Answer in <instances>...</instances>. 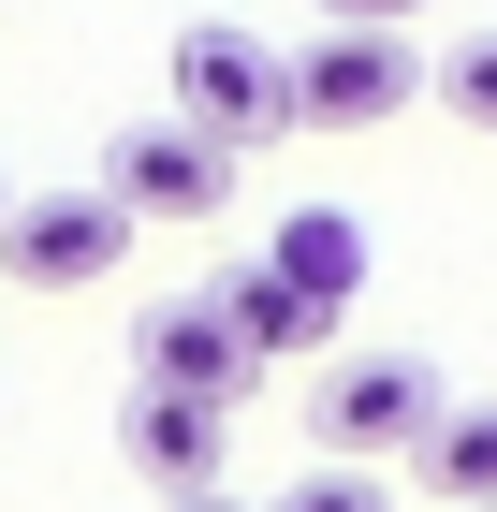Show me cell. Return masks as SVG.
<instances>
[{
  "label": "cell",
  "mask_w": 497,
  "mask_h": 512,
  "mask_svg": "<svg viewBox=\"0 0 497 512\" xmlns=\"http://www.w3.org/2000/svg\"><path fill=\"white\" fill-rule=\"evenodd\" d=\"M439 366L424 352H351V366H322V395H307V439L337 454V469H395V454H424L439 439Z\"/></svg>",
  "instance_id": "6da1fadb"
},
{
  "label": "cell",
  "mask_w": 497,
  "mask_h": 512,
  "mask_svg": "<svg viewBox=\"0 0 497 512\" xmlns=\"http://www.w3.org/2000/svg\"><path fill=\"white\" fill-rule=\"evenodd\" d=\"M424 59L410 30H322V44H293V132H395L424 103Z\"/></svg>",
  "instance_id": "7a4b0ae2"
},
{
  "label": "cell",
  "mask_w": 497,
  "mask_h": 512,
  "mask_svg": "<svg viewBox=\"0 0 497 512\" xmlns=\"http://www.w3.org/2000/svg\"><path fill=\"white\" fill-rule=\"evenodd\" d=\"M176 118L205 132V147H278V132H293V59H264V44L249 30H220V15H205V30H176Z\"/></svg>",
  "instance_id": "3957f363"
},
{
  "label": "cell",
  "mask_w": 497,
  "mask_h": 512,
  "mask_svg": "<svg viewBox=\"0 0 497 512\" xmlns=\"http://www.w3.org/2000/svg\"><path fill=\"white\" fill-rule=\"evenodd\" d=\"M132 264V205L88 176V191H15L0 220V278H30V293H88V278Z\"/></svg>",
  "instance_id": "277c9868"
},
{
  "label": "cell",
  "mask_w": 497,
  "mask_h": 512,
  "mask_svg": "<svg viewBox=\"0 0 497 512\" xmlns=\"http://www.w3.org/2000/svg\"><path fill=\"white\" fill-rule=\"evenodd\" d=\"M103 191L132 205V220H220L234 205V147H205L191 118H147L103 147Z\"/></svg>",
  "instance_id": "5b68a950"
},
{
  "label": "cell",
  "mask_w": 497,
  "mask_h": 512,
  "mask_svg": "<svg viewBox=\"0 0 497 512\" xmlns=\"http://www.w3.org/2000/svg\"><path fill=\"white\" fill-rule=\"evenodd\" d=\"M132 381H161V395H264V352L220 322V293H161L147 308V337H132Z\"/></svg>",
  "instance_id": "8992f818"
},
{
  "label": "cell",
  "mask_w": 497,
  "mask_h": 512,
  "mask_svg": "<svg viewBox=\"0 0 497 512\" xmlns=\"http://www.w3.org/2000/svg\"><path fill=\"white\" fill-rule=\"evenodd\" d=\"M117 454H132L161 498H220L234 410H220V395H161V381H132V410H117Z\"/></svg>",
  "instance_id": "52a82bcc"
},
{
  "label": "cell",
  "mask_w": 497,
  "mask_h": 512,
  "mask_svg": "<svg viewBox=\"0 0 497 512\" xmlns=\"http://www.w3.org/2000/svg\"><path fill=\"white\" fill-rule=\"evenodd\" d=\"M205 293H220V322H234V337H249L264 366H307L322 337H337V308H322V293H293L278 264H220Z\"/></svg>",
  "instance_id": "ba28073f"
},
{
  "label": "cell",
  "mask_w": 497,
  "mask_h": 512,
  "mask_svg": "<svg viewBox=\"0 0 497 512\" xmlns=\"http://www.w3.org/2000/svg\"><path fill=\"white\" fill-rule=\"evenodd\" d=\"M264 264L293 278V293H322V308H351V293H366V220H351V205H293L264 235Z\"/></svg>",
  "instance_id": "9c48e42d"
},
{
  "label": "cell",
  "mask_w": 497,
  "mask_h": 512,
  "mask_svg": "<svg viewBox=\"0 0 497 512\" xmlns=\"http://www.w3.org/2000/svg\"><path fill=\"white\" fill-rule=\"evenodd\" d=\"M410 469H424V498H439V512H497V395H454L439 439H424Z\"/></svg>",
  "instance_id": "30bf717a"
},
{
  "label": "cell",
  "mask_w": 497,
  "mask_h": 512,
  "mask_svg": "<svg viewBox=\"0 0 497 512\" xmlns=\"http://www.w3.org/2000/svg\"><path fill=\"white\" fill-rule=\"evenodd\" d=\"M424 88H439L468 132H497V30H483V44H439V74H424Z\"/></svg>",
  "instance_id": "8fae6325"
},
{
  "label": "cell",
  "mask_w": 497,
  "mask_h": 512,
  "mask_svg": "<svg viewBox=\"0 0 497 512\" xmlns=\"http://www.w3.org/2000/svg\"><path fill=\"white\" fill-rule=\"evenodd\" d=\"M264 512H395V498H381V469H337V454H322V469H307L293 498H264Z\"/></svg>",
  "instance_id": "7c38bea8"
},
{
  "label": "cell",
  "mask_w": 497,
  "mask_h": 512,
  "mask_svg": "<svg viewBox=\"0 0 497 512\" xmlns=\"http://www.w3.org/2000/svg\"><path fill=\"white\" fill-rule=\"evenodd\" d=\"M322 30H410V15H439V0H307Z\"/></svg>",
  "instance_id": "4fadbf2b"
},
{
  "label": "cell",
  "mask_w": 497,
  "mask_h": 512,
  "mask_svg": "<svg viewBox=\"0 0 497 512\" xmlns=\"http://www.w3.org/2000/svg\"><path fill=\"white\" fill-rule=\"evenodd\" d=\"M161 512H249V498H234V483H220V498H161Z\"/></svg>",
  "instance_id": "5bb4252c"
},
{
  "label": "cell",
  "mask_w": 497,
  "mask_h": 512,
  "mask_svg": "<svg viewBox=\"0 0 497 512\" xmlns=\"http://www.w3.org/2000/svg\"><path fill=\"white\" fill-rule=\"evenodd\" d=\"M0 220H15V176H0Z\"/></svg>",
  "instance_id": "9a60e30c"
}]
</instances>
